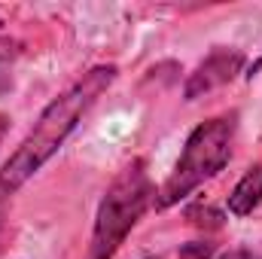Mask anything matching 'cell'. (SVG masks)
<instances>
[{
    "label": "cell",
    "mask_w": 262,
    "mask_h": 259,
    "mask_svg": "<svg viewBox=\"0 0 262 259\" xmlns=\"http://www.w3.org/2000/svg\"><path fill=\"white\" fill-rule=\"evenodd\" d=\"M213 253V247L210 244H198L195 250H183V256H195V259H207Z\"/></svg>",
    "instance_id": "cell-8"
},
{
    "label": "cell",
    "mask_w": 262,
    "mask_h": 259,
    "mask_svg": "<svg viewBox=\"0 0 262 259\" xmlns=\"http://www.w3.org/2000/svg\"><path fill=\"white\" fill-rule=\"evenodd\" d=\"M146 259H156V256H146Z\"/></svg>",
    "instance_id": "cell-13"
},
{
    "label": "cell",
    "mask_w": 262,
    "mask_h": 259,
    "mask_svg": "<svg viewBox=\"0 0 262 259\" xmlns=\"http://www.w3.org/2000/svg\"><path fill=\"white\" fill-rule=\"evenodd\" d=\"M116 67L101 64L92 67L79 82H73L64 95H58L34 122V128L28 131V137L18 143V149L9 156V162L0 168V204L15 195L67 140V134L76 128V122L89 113V107L113 85L116 79Z\"/></svg>",
    "instance_id": "cell-1"
},
{
    "label": "cell",
    "mask_w": 262,
    "mask_h": 259,
    "mask_svg": "<svg viewBox=\"0 0 262 259\" xmlns=\"http://www.w3.org/2000/svg\"><path fill=\"white\" fill-rule=\"evenodd\" d=\"M6 122H9V119H6V116L0 113V140H3V134H6Z\"/></svg>",
    "instance_id": "cell-10"
},
{
    "label": "cell",
    "mask_w": 262,
    "mask_h": 259,
    "mask_svg": "<svg viewBox=\"0 0 262 259\" xmlns=\"http://www.w3.org/2000/svg\"><path fill=\"white\" fill-rule=\"evenodd\" d=\"M220 259H262V256L250 253V250H229V253H223Z\"/></svg>",
    "instance_id": "cell-9"
},
{
    "label": "cell",
    "mask_w": 262,
    "mask_h": 259,
    "mask_svg": "<svg viewBox=\"0 0 262 259\" xmlns=\"http://www.w3.org/2000/svg\"><path fill=\"white\" fill-rule=\"evenodd\" d=\"M156 198V186L143 168L140 159H134L128 168L113 180V186L101 198L98 217H95V232H92V247L89 259H113L119 244L125 241L134 223L143 217L149 201Z\"/></svg>",
    "instance_id": "cell-3"
},
{
    "label": "cell",
    "mask_w": 262,
    "mask_h": 259,
    "mask_svg": "<svg viewBox=\"0 0 262 259\" xmlns=\"http://www.w3.org/2000/svg\"><path fill=\"white\" fill-rule=\"evenodd\" d=\"M0 28H3V18H0Z\"/></svg>",
    "instance_id": "cell-12"
},
{
    "label": "cell",
    "mask_w": 262,
    "mask_h": 259,
    "mask_svg": "<svg viewBox=\"0 0 262 259\" xmlns=\"http://www.w3.org/2000/svg\"><path fill=\"white\" fill-rule=\"evenodd\" d=\"M232 140H235V116H216V119L201 122L186 137L177 168L165 180L162 192H156L159 195L156 204L171 207V204L183 201L186 195H192L204 180L216 177L232 159Z\"/></svg>",
    "instance_id": "cell-2"
},
{
    "label": "cell",
    "mask_w": 262,
    "mask_h": 259,
    "mask_svg": "<svg viewBox=\"0 0 262 259\" xmlns=\"http://www.w3.org/2000/svg\"><path fill=\"white\" fill-rule=\"evenodd\" d=\"M244 64H247L244 52L226 49V46L213 49V52L189 73V79H186V85H183V98H186V101H195V98H204V95H210V92L229 85V82L244 70Z\"/></svg>",
    "instance_id": "cell-4"
},
{
    "label": "cell",
    "mask_w": 262,
    "mask_h": 259,
    "mask_svg": "<svg viewBox=\"0 0 262 259\" xmlns=\"http://www.w3.org/2000/svg\"><path fill=\"white\" fill-rule=\"evenodd\" d=\"M259 70H262V58L256 61V64H250V73H247V76H253V73H259Z\"/></svg>",
    "instance_id": "cell-11"
},
{
    "label": "cell",
    "mask_w": 262,
    "mask_h": 259,
    "mask_svg": "<svg viewBox=\"0 0 262 259\" xmlns=\"http://www.w3.org/2000/svg\"><path fill=\"white\" fill-rule=\"evenodd\" d=\"M18 40H9V37H0V67L6 64V61H12L15 55H18Z\"/></svg>",
    "instance_id": "cell-7"
},
{
    "label": "cell",
    "mask_w": 262,
    "mask_h": 259,
    "mask_svg": "<svg viewBox=\"0 0 262 259\" xmlns=\"http://www.w3.org/2000/svg\"><path fill=\"white\" fill-rule=\"evenodd\" d=\"M262 204V165H253L229 195V213L247 217Z\"/></svg>",
    "instance_id": "cell-5"
},
{
    "label": "cell",
    "mask_w": 262,
    "mask_h": 259,
    "mask_svg": "<svg viewBox=\"0 0 262 259\" xmlns=\"http://www.w3.org/2000/svg\"><path fill=\"white\" fill-rule=\"evenodd\" d=\"M186 217H189L195 226H220V223H223V213H216V210H210V207H192Z\"/></svg>",
    "instance_id": "cell-6"
}]
</instances>
